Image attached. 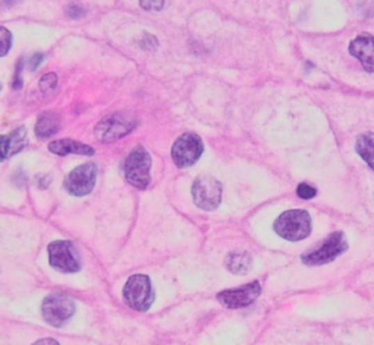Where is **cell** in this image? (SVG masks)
<instances>
[{
  "instance_id": "obj_3",
  "label": "cell",
  "mask_w": 374,
  "mask_h": 345,
  "mask_svg": "<svg viewBox=\"0 0 374 345\" xmlns=\"http://www.w3.org/2000/svg\"><path fill=\"white\" fill-rule=\"evenodd\" d=\"M126 305L136 312H147L152 306L155 294L148 275L135 274L127 280L123 289Z\"/></svg>"
},
{
  "instance_id": "obj_16",
  "label": "cell",
  "mask_w": 374,
  "mask_h": 345,
  "mask_svg": "<svg viewBox=\"0 0 374 345\" xmlns=\"http://www.w3.org/2000/svg\"><path fill=\"white\" fill-rule=\"evenodd\" d=\"M225 264L233 274H246L252 266V257L247 253H229Z\"/></svg>"
},
{
  "instance_id": "obj_12",
  "label": "cell",
  "mask_w": 374,
  "mask_h": 345,
  "mask_svg": "<svg viewBox=\"0 0 374 345\" xmlns=\"http://www.w3.org/2000/svg\"><path fill=\"white\" fill-rule=\"evenodd\" d=\"M26 145V129H15L9 135H0V161L18 154Z\"/></svg>"
},
{
  "instance_id": "obj_21",
  "label": "cell",
  "mask_w": 374,
  "mask_h": 345,
  "mask_svg": "<svg viewBox=\"0 0 374 345\" xmlns=\"http://www.w3.org/2000/svg\"><path fill=\"white\" fill-rule=\"evenodd\" d=\"M67 15L70 18H74V19H78V18H82L85 15V10L76 5H69L67 6Z\"/></svg>"
},
{
  "instance_id": "obj_13",
  "label": "cell",
  "mask_w": 374,
  "mask_h": 345,
  "mask_svg": "<svg viewBox=\"0 0 374 345\" xmlns=\"http://www.w3.org/2000/svg\"><path fill=\"white\" fill-rule=\"evenodd\" d=\"M350 53L363 63L367 72H373V37L368 34L359 35L350 45Z\"/></svg>"
},
{
  "instance_id": "obj_5",
  "label": "cell",
  "mask_w": 374,
  "mask_h": 345,
  "mask_svg": "<svg viewBox=\"0 0 374 345\" xmlns=\"http://www.w3.org/2000/svg\"><path fill=\"white\" fill-rule=\"evenodd\" d=\"M348 249L347 237L342 232L332 233L325 241L320 244L318 249L310 250L309 253L303 255V262L311 266L316 265H326L329 262L335 261L338 256H341L345 250Z\"/></svg>"
},
{
  "instance_id": "obj_4",
  "label": "cell",
  "mask_w": 374,
  "mask_h": 345,
  "mask_svg": "<svg viewBox=\"0 0 374 345\" xmlns=\"http://www.w3.org/2000/svg\"><path fill=\"white\" fill-rule=\"evenodd\" d=\"M49 261L50 265L65 272V274H75L81 271V256L76 248L67 240H56L49 244Z\"/></svg>"
},
{
  "instance_id": "obj_10",
  "label": "cell",
  "mask_w": 374,
  "mask_h": 345,
  "mask_svg": "<svg viewBox=\"0 0 374 345\" xmlns=\"http://www.w3.org/2000/svg\"><path fill=\"white\" fill-rule=\"evenodd\" d=\"M135 122H132L124 114H111V116L103 119L95 127V135L101 142H114L123 136L135 127Z\"/></svg>"
},
{
  "instance_id": "obj_7",
  "label": "cell",
  "mask_w": 374,
  "mask_h": 345,
  "mask_svg": "<svg viewBox=\"0 0 374 345\" xmlns=\"http://www.w3.org/2000/svg\"><path fill=\"white\" fill-rule=\"evenodd\" d=\"M192 195L195 204L204 211L217 209L222 199V184L211 176L197 177L193 183Z\"/></svg>"
},
{
  "instance_id": "obj_17",
  "label": "cell",
  "mask_w": 374,
  "mask_h": 345,
  "mask_svg": "<svg viewBox=\"0 0 374 345\" xmlns=\"http://www.w3.org/2000/svg\"><path fill=\"white\" fill-rule=\"evenodd\" d=\"M355 150L359 154V157H361L363 160L368 164V167L373 168L374 154H373V134L371 132L358 136L357 143H355Z\"/></svg>"
},
{
  "instance_id": "obj_15",
  "label": "cell",
  "mask_w": 374,
  "mask_h": 345,
  "mask_svg": "<svg viewBox=\"0 0 374 345\" xmlns=\"http://www.w3.org/2000/svg\"><path fill=\"white\" fill-rule=\"evenodd\" d=\"M62 119L54 111H44L40 114L35 123V135L41 139H46L59 132Z\"/></svg>"
},
{
  "instance_id": "obj_1",
  "label": "cell",
  "mask_w": 374,
  "mask_h": 345,
  "mask_svg": "<svg viewBox=\"0 0 374 345\" xmlns=\"http://www.w3.org/2000/svg\"><path fill=\"white\" fill-rule=\"evenodd\" d=\"M273 228L282 239L300 241L309 237L311 232V218L307 211L290 209L279 215L277 221L273 223Z\"/></svg>"
},
{
  "instance_id": "obj_24",
  "label": "cell",
  "mask_w": 374,
  "mask_h": 345,
  "mask_svg": "<svg viewBox=\"0 0 374 345\" xmlns=\"http://www.w3.org/2000/svg\"><path fill=\"white\" fill-rule=\"evenodd\" d=\"M147 45H151V49H154V47H156V38L155 37H152V35H145V37H143V40H142V42H140V47H143V49H145L147 47Z\"/></svg>"
},
{
  "instance_id": "obj_22",
  "label": "cell",
  "mask_w": 374,
  "mask_h": 345,
  "mask_svg": "<svg viewBox=\"0 0 374 345\" xmlns=\"http://www.w3.org/2000/svg\"><path fill=\"white\" fill-rule=\"evenodd\" d=\"M42 61H44V56H42V53H34L30 59V69L37 70L40 65L42 63Z\"/></svg>"
},
{
  "instance_id": "obj_6",
  "label": "cell",
  "mask_w": 374,
  "mask_h": 345,
  "mask_svg": "<svg viewBox=\"0 0 374 345\" xmlns=\"http://www.w3.org/2000/svg\"><path fill=\"white\" fill-rule=\"evenodd\" d=\"M75 301L62 294H53L46 297L41 306L42 318L54 328L63 326L72 316L75 314Z\"/></svg>"
},
{
  "instance_id": "obj_11",
  "label": "cell",
  "mask_w": 374,
  "mask_h": 345,
  "mask_svg": "<svg viewBox=\"0 0 374 345\" xmlns=\"http://www.w3.org/2000/svg\"><path fill=\"white\" fill-rule=\"evenodd\" d=\"M262 287L259 281H252L246 285H241L238 289L224 290L218 294V301L228 309H240L252 305L253 301L261 296Z\"/></svg>"
},
{
  "instance_id": "obj_9",
  "label": "cell",
  "mask_w": 374,
  "mask_h": 345,
  "mask_svg": "<svg viewBox=\"0 0 374 345\" xmlns=\"http://www.w3.org/2000/svg\"><path fill=\"white\" fill-rule=\"evenodd\" d=\"M97 182V166L85 163L72 170L65 179L66 191L74 196H85L92 192Z\"/></svg>"
},
{
  "instance_id": "obj_19",
  "label": "cell",
  "mask_w": 374,
  "mask_h": 345,
  "mask_svg": "<svg viewBox=\"0 0 374 345\" xmlns=\"http://www.w3.org/2000/svg\"><path fill=\"white\" fill-rule=\"evenodd\" d=\"M56 86H57V75L56 74H47L40 79L41 91L49 93V91H53Z\"/></svg>"
},
{
  "instance_id": "obj_23",
  "label": "cell",
  "mask_w": 374,
  "mask_h": 345,
  "mask_svg": "<svg viewBox=\"0 0 374 345\" xmlns=\"http://www.w3.org/2000/svg\"><path fill=\"white\" fill-rule=\"evenodd\" d=\"M21 69H22V59L18 62L17 72H15V78H13V88L19 90L22 86V79H21Z\"/></svg>"
},
{
  "instance_id": "obj_20",
  "label": "cell",
  "mask_w": 374,
  "mask_h": 345,
  "mask_svg": "<svg viewBox=\"0 0 374 345\" xmlns=\"http://www.w3.org/2000/svg\"><path fill=\"white\" fill-rule=\"evenodd\" d=\"M297 195L301 199H311L318 195V191H316L313 186H310L307 183H301V184H298V188H297Z\"/></svg>"
},
{
  "instance_id": "obj_25",
  "label": "cell",
  "mask_w": 374,
  "mask_h": 345,
  "mask_svg": "<svg viewBox=\"0 0 374 345\" xmlns=\"http://www.w3.org/2000/svg\"><path fill=\"white\" fill-rule=\"evenodd\" d=\"M33 345H60L56 339L51 338H44V339H38L37 342H34Z\"/></svg>"
},
{
  "instance_id": "obj_14",
  "label": "cell",
  "mask_w": 374,
  "mask_h": 345,
  "mask_svg": "<svg viewBox=\"0 0 374 345\" xmlns=\"http://www.w3.org/2000/svg\"><path fill=\"white\" fill-rule=\"evenodd\" d=\"M50 152L56 155H69V154H78V155H94L95 151L92 147L86 145V143L72 141V139H59L54 141L49 145Z\"/></svg>"
},
{
  "instance_id": "obj_8",
  "label": "cell",
  "mask_w": 374,
  "mask_h": 345,
  "mask_svg": "<svg viewBox=\"0 0 374 345\" xmlns=\"http://www.w3.org/2000/svg\"><path fill=\"white\" fill-rule=\"evenodd\" d=\"M204 154V142L195 134H184L174 142L171 148V157L180 168L190 167Z\"/></svg>"
},
{
  "instance_id": "obj_2",
  "label": "cell",
  "mask_w": 374,
  "mask_h": 345,
  "mask_svg": "<svg viewBox=\"0 0 374 345\" xmlns=\"http://www.w3.org/2000/svg\"><path fill=\"white\" fill-rule=\"evenodd\" d=\"M151 155L149 152L138 145L133 148L124 160L123 171L126 180L138 189H145L151 182Z\"/></svg>"
},
{
  "instance_id": "obj_18",
  "label": "cell",
  "mask_w": 374,
  "mask_h": 345,
  "mask_svg": "<svg viewBox=\"0 0 374 345\" xmlns=\"http://www.w3.org/2000/svg\"><path fill=\"white\" fill-rule=\"evenodd\" d=\"M12 47V34L5 26H0V57L9 53Z\"/></svg>"
}]
</instances>
